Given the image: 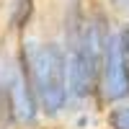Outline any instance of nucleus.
Returning a JSON list of instances; mask_svg holds the SVG:
<instances>
[{
  "instance_id": "7ed1b4c3",
  "label": "nucleus",
  "mask_w": 129,
  "mask_h": 129,
  "mask_svg": "<svg viewBox=\"0 0 129 129\" xmlns=\"http://www.w3.org/2000/svg\"><path fill=\"white\" fill-rule=\"evenodd\" d=\"M44 23V0H0V36L18 41Z\"/></svg>"
},
{
  "instance_id": "f257e3e1",
  "label": "nucleus",
  "mask_w": 129,
  "mask_h": 129,
  "mask_svg": "<svg viewBox=\"0 0 129 129\" xmlns=\"http://www.w3.org/2000/svg\"><path fill=\"white\" fill-rule=\"evenodd\" d=\"M16 57L36 93L47 129L62 126L67 114L72 111V93H70L67 52H64V44L54 23L52 26L41 23L36 31L18 39Z\"/></svg>"
},
{
  "instance_id": "20e7f679",
  "label": "nucleus",
  "mask_w": 129,
  "mask_h": 129,
  "mask_svg": "<svg viewBox=\"0 0 129 129\" xmlns=\"http://www.w3.org/2000/svg\"><path fill=\"white\" fill-rule=\"evenodd\" d=\"M101 129H129V98L101 109Z\"/></svg>"
},
{
  "instance_id": "f03ea898",
  "label": "nucleus",
  "mask_w": 129,
  "mask_h": 129,
  "mask_svg": "<svg viewBox=\"0 0 129 129\" xmlns=\"http://www.w3.org/2000/svg\"><path fill=\"white\" fill-rule=\"evenodd\" d=\"M129 98V18L116 21L106 41L101 78H98V106Z\"/></svg>"
},
{
  "instance_id": "39448f33",
  "label": "nucleus",
  "mask_w": 129,
  "mask_h": 129,
  "mask_svg": "<svg viewBox=\"0 0 129 129\" xmlns=\"http://www.w3.org/2000/svg\"><path fill=\"white\" fill-rule=\"evenodd\" d=\"M101 3L111 10V16H114L116 21L129 18V0H101Z\"/></svg>"
}]
</instances>
